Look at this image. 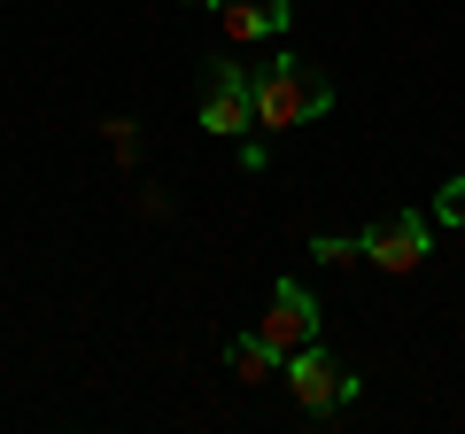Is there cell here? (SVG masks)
Listing matches in <instances>:
<instances>
[{"instance_id": "obj_10", "label": "cell", "mask_w": 465, "mask_h": 434, "mask_svg": "<svg viewBox=\"0 0 465 434\" xmlns=\"http://www.w3.org/2000/svg\"><path fill=\"white\" fill-rule=\"evenodd\" d=\"M186 8H225V0H186Z\"/></svg>"}, {"instance_id": "obj_8", "label": "cell", "mask_w": 465, "mask_h": 434, "mask_svg": "<svg viewBox=\"0 0 465 434\" xmlns=\"http://www.w3.org/2000/svg\"><path fill=\"white\" fill-rule=\"evenodd\" d=\"M311 256H318V264H357V256H365V233H357V241H349V233H318Z\"/></svg>"}, {"instance_id": "obj_5", "label": "cell", "mask_w": 465, "mask_h": 434, "mask_svg": "<svg viewBox=\"0 0 465 434\" xmlns=\"http://www.w3.org/2000/svg\"><path fill=\"white\" fill-rule=\"evenodd\" d=\"M287 388H295V403H302V411H333V403H349V396H357V380H349V372H333L318 341L287 357Z\"/></svg>"}, {"instance_id": "obj_4", "label": "cell", "mask_w": 465, "mask_h": 434, "mask_svg": "<svg viewBox=\"0 0 465 434\" xmlns=\"http://www.w3.org/2000/svg\"><path fill=\"white\" fill-rule=\"evenodd\" d=\"M427 241H434V217H411V210L365 225V256L381 271H419V264H427Z\"/></svg>"}, {"instance_id": "obj_2", "label": "cell", "mask_w": 465, "mask_h": 434, "mask_svg": "<svg viewBox=\"0 0 465 434\" xmlns=\"http://www.w3.org/2000/svg\"><path fill=\"white\" fill-rule=\"evenodd\" d=\"M202 70H210V85H202V133H225V140L256 133V78L232 54H217Z\"/></svg>"}, {"instance_id": "obj_9", "label": "cell", "mask_w": 465, "mask_h": 434, "mask_svg": "<svg viewBox=\"0 0 465 434\" xmlns=\"http://www.w3.org/2000/svg\"><path fill=\"white\" fill-rule=\"evenodd\" d=\"M434 225H465V171L442 186V194H434Z\"/></svg>"}, {"instance_id": "obj_1", "label": "cell", "mask_w": 465, "mask_h": 434, "mask_svg": "<svg viewBox=\"0 0 465 434\" xmlns=\"http://www.w3.org/2000/svg\"><path fill=\"white\" fill-rule=\"evenodd\" d=\"M326 109H333V85H326V70H311L302 54H280V63L256 78V124H264V133L318 124Z\"/></svg>"}, {"instance_id": "obj_6", "label": "cell", "mask_w": 465, "mask_h": 434, "mask_svg": "<svg viewBox=\"0 0 465 434\" xmlns=\"http://www.w3.org/2000/svg\"><path fill=\"white\" fill-rule=\"evenodd\" d=\"M287 16H295L287 0H225V8H217V24H225V39H232V47L280 39V32H287Z\"/></svg>"}, {"instance_id": "obj_3", "label": "cell", "mask_w": 465, "mask_h": 434, "mask_svg": "<svg viewBox=\"0 0 465 434\" xmlns=\"http://www.w3.org/2000/svg\"><path fill=\"white\" fill-rule=\"evenodd\" d=\"M256 334H264L280 357L311 350V341H318V302H311V287H302V280H280V287H272V311H264V326H256Z\"/></svg>"}, {"instance_id": "obj_7", "label": "cell", "mask_w": 465, "mask_h": 434, "mask_svg": "<svg viewBox=\"0 0 465 434\" xmlns=\"http://www.w3.org/2000/svg\"><path fill=\"white\" fill-rule=\"evenodd\" d=\"M225 365H232V380H249V388H264L272 372H280V350H272L264 334H241V341H225Z\"/></svg>"}]
</instances>
